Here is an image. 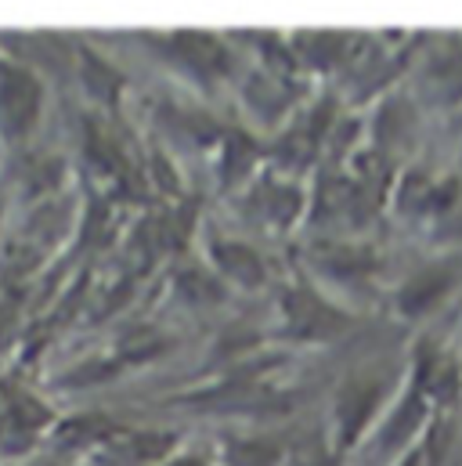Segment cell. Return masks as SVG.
I'll list each match as a JSON object with an SVG mask.
<instances>
[{
  "mask_svg": "<svg viewBox=\"0 0 462 466\" xmlns=\"http://www.w3.org/2000/svg\"><path fill=\"white\" fill-rule=\"evenodd\" d=\"M44 109V87L29 69H0V130L25 137Z\"/></svg>",
  "mask_w": 462,
  "mask_h": 466,
  "instance_id": "obj_4",
  "label": "cell"
},
{
  "mask_svg": "<svg viewBox=\"0 0 462 466\" xmlns=\"http://www.w3.org/2000/svg\"><path fill=\"white\" fill-rule=\"evenodd\" d=\"M256 207L267 225L289 228L304 214V192L293 181H264L256 185Z\"/></svg>",
  "mask_w": 462,
  "mask_h": 466,
  "instance_id": "obj_10",
  "label": "cell"
},
{
  "mask_svg": "<svg viewBox=\"0 0 462 466\" xmlns=\"http://www.w3.org/2000/svg\"><path fill=\"white\" fill-rule=\"evenodd\" d=\"M282 322L289 329V337L296 340H336L350 329V315L340 311L336 304H329L311 282L296 279L293 286H286L282 293Z\"/></svg>",
  "mask_w": 462,
  "mask_h": 466,
  "instance_id": "obj_1",
  "label": "cell"
},
{
  "mask_svg": "<svg viewBox=\"0 0 462 466\" xmlns=\"http://www.w3.org/2000/svg\"><path fill=\"white\" fill-rule=\"evenodd\" d=\"M427 416H430L427 398H423L416 387H408L405 398L387 412V420H383L379 431H376L379 452H405V449H412L416 434L427 427Z\"/></svg>",
  "mask_w": 462,
  "mask_h": 466,
  "instance_id": "obj_7",
  "label": "cell"
},
{
  "mask_svg": "<svg viewBox=\"0 0 462 466\" xmlns=\"http://www.w3.org/2000/svg\"><path fill=\"white\" fill-rule=\"evenodd\" d=\"M256 156H260V152H256L253 137H249V134H242V130H231L228 137H225L221 181H225V185H235V181H242V177L253 170V159H256Z\"/></svg>",
  "mask_w": 462,
  "mask_h": 466,
  "instance_id": "obj_12",
  "label": "cell"
},
{
  "mask_svg": "<svg viewBox=\"0 0 462 466\" xmlns=\"http://www.w3.org/2000/svg\"><path fill=\"white\" fill-rule=\"evenodd\" d=\"M397 466H423V449H408V456Z\"/></svg>",
  "mask_w": 462,
  "mask_h": 466,
  "instance_id": "obj_17",
  "label": "cell"
},
{
  "mask_svg": "<svg viewBox=\"0 0 462 466\" xmlns=\"http://www.w3.org/2000/svg\"><path fill=\"white\" fill-rule=\"evenodd\" d=\"M7 326H11V319H7V311H0V344H4V337H7Z\"/></svg>",
  "mask_w": 462,
  "mask_h": 466,
  "instance_id": "obj_18",
  "label": "cell"
},
{
  "mask_svg": "<svg viewBox=\"0 0 462 466\" xmlns=\"http://www.w3.org/2000/svg\"><path fill=\"white\" fill-rule=\"evenodd\" d=\"M397 207L408 214H427L437 207V181L427 177L423 170H408L397 185Z\"/></svg>",
  "mask_w": 462,
  "mask_h": 466,
  "instance_id": "obj_13",
  "label": "cell"
},
{
  "mask_svg": "<svg viewBox=\"0 0 462 466\" xmlns=\"http://www.w3.org/2000/svg\"><path fill=\"white\" fill-rule=\"evenodd\" d=\"M84 69H87V73H84V80L91 84V91H95V95L113 98L116 91H119V76H116L105 62H98L95 55H84Z\"/></svg>",
  "mask_w": 462,
  "mask_h": 466,
  "instance_id": "obj_15",
  "label": "cell"
},
{
  "mask_svg": "<svg viewBox=\"0 0 462 466\" xmlns=\"http://www.w3.org/2000/svg\"><path fill=\"white\" fill-rule=\"evenodd\" d=\"M427 87L441 106H462V44H441L430 51Z\"/></svg>",
  "mask_w": 462,
  "mask_h": 466,
  "instance_id": "obj_9",
  "label": "cell"
},
{
  "mask_svg": "<svg viewBox=\"0 0 462 466\" xmlns=\"http://www.w3.org/2000/svg\"><path fill=\"white\" fill-rule=\"evenodd\" d=\"M459 282V268L452 260H434L419 271H412V279L397 289L394 308L401 319H427L430 311H437L445 304V297L456 289Z\"/></svg>",
  "mask_w": 462,
  "mask_h": 466,
  "instance_id": "obj_5",
  "label": "cell"
},
{
  "mask_svg": "<svg viewBox=\"0 0 462 466\" xmlns=\"http://www.w3.org/2000/svg\"><path fill=\"white\" fill-rule=\"evenodd\" d=\"M430 409H452L462 398V365L437 344H419L412 354V380Z\"/></svg>",
  "mask_w": 462,
  "mask_h": 466,
  "instance_id": "obj_3",
  "label": "cell"
},
{
  "mask_svg": "<svg viewBox=\"0 0 462 466\" xmlns=\"http://www.w3.org/2000/svg\"><path fill=\"white\" fill-rule=\"evenodd\" d=\"M210 260L217 268L221 279H228L238 289H260L267 282V264L260 260V253L238 238L228 235H210Z\"/></svg>",
  "mask_w": 462,
  "mask_h": 466,
  "instance_id": "obj_6",
  "label": "cell"
},
{
  "mask_svg": "<svg viewBox=\"0 0 462 466\" xmlns=\"http://www.w3.org/2000/svg\"><path fill=\"white\" fill-rule=\"evenodd\" d=\"M170 58H177L188 73L196 76H225L228 73V51L225 44L214 36V33H192V29H181L170 36Z\"/></svg>",
  "mask_w": 462,
  "mask_h": 466,
  "instance_id": "obj_8",
  "label": "cell"
},
{
  "mask_svg": "<svg viewBox=\"0 0 462 466\" xmlns=\"http://www.w3.org/2000/svg\"><path fill=\"white\" fill-rule=\"evenodd\" d=\"M390 383L383 376H350L336 401H333V441L336 449H350L361 441V434L372 427Z\"/></svg>",
  "mask_w": 462,
  "mask_h": 466,
  "instance_id": "obj_2",
  "label": "cell"
},
{
  "mask_svg": "<svg viewBox=\"0 0 462 466\" xmlns=\"http://www.w3.org/2000/svg\"><path fill=\"white\" fill-rule=\"evenodd\" d=\"M228 466H278L282 463V449L267 438H235L225 449Z\"/></svg>",
  "mask_w": 462,
  "mask_h": 466,
  "instance_id": "obj_14",
  "label": "cell"
},
{
  "mask_svg": "<svg viewBox=\"0 0 462 466\" xmlns=\"http://www.w3.org/2000/svg\"><path fill=\"white\" fill-rule=\"evenodd\" d=\"M318 257H322V268L329 275H350V279H361L368 268H372V253L357 242H322L318 246Z\"/></svg>",
  "mask_w": 462,
  "mask_h": 466,
  "instance_id": "obj_11",
  "label": "cell"
},
{
  "mask_svg": "<svg viewBox=\"0 0 462 466\" xmlns=\"http://www.w3.org/2000/svg\"><path fill=\"white\" fill-rule=\"evenodd\" d=\"M163 466H206L203 456H174V460H166Z\"/></svg>",
  "mask_w": 462,
  "mask_h": 466,
  "instance_id": "obj_16",
  "label": "cell"
}]
</instances>
